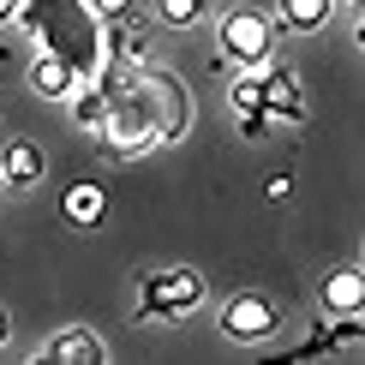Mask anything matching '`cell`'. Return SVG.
Wrapping results in <instances>:
<instances>
[{
  "mask_svg": "<svg viewBox=\"0 0 365 365\" xmlns=\"http://www.w3.org/2000/svg\"><path fill=\"white\" fill-rule=\"evenodd\" d=\"M138 84H144V96H150V114H156L162 144H174L180 132L192 126V96H186V84H180L174 72H162V66H138Z\"/></svg>",
  "mask_w": 365,
  "mask_h": 365,
  "instance_id": "obj_4",
  "label": "cell"
},
{
  "mask_svg": "<svg viewBox=\"0 0 365 365\" xmlns=\"http://www.w3.org/2000/svg\"><path fill=\"white\" fill-rule=\"evenodd\" d=\"M264 197H276V204H287V197H294V180H287V174H276V180L264 186Z\"/></svg>",
  "mask_w": 365,
  "mask_h": 365,
  "instance_id": "obj_18",
  "label": "cell"
},
{
  "mask_svg": "<svg viewBox=\"0 0 365 365\" xmlns=\"http://www.w3.org/2000/svg\"><path fill=\"white\" fill-rule=\"evenodd\" d=\"M365 306V276L359 269H329L324 276V312L329 317H359Z\"/></svg>",
  "mask_w": 365,
  "mask_h": 365,
  "instance_id": "obj_13",
  "label": "cell"
},
{
  "mask_svg": "<svg viewBox=\"0 0 365 365\" xmlns=\"http://www.w3.org/2000/svg\"><path fill=\"white\" fill-rule=\"evenodd\" d=\"M227 108H234L240 132H246L252 144H264V138H269V126H276V120L264 114V84H257V72H240V78L227 84Z\"/></svg>",
  "mask_w": 365,
  "mask_h": 365,
  "instance_id": "obj_7",
  "label": "cell"
},
{
  "mask_svg": "<svg viewBox=\"0 0 365 365\" xmlns=\"http://www.w3.org/2000/svg\"><path fill=\"white\" fill-rule=\"evenodd\" d=\"M66 102H72V120H78L84 132H102V120H108V90H102L96 78H84Z\"/></svg>",
  "mask_w": 365,
  "mask_h": 365,
  "instance_id": "obj_15",
  "label": "cell"
},
{
  "mask_svg": "<svg viewBox=\"0 0 365 365\" xmlns=\"http://www.w3.org/2000/svg\"><path fill=\"white\" fill-rule=\"evenodd\" d=\"M90 12L108 24V19H120V12H132V0H90Z\"/></svg>",
  "mask_w": 365,
  "mask_h": 365,
  "instance_id": "obj_17",
  "label": "cell"
},
{
  "mask_svg": "<svg viewBox=\"0 0 365 365\" xmlns=\"http://www.w3.org/2000/svg\"><path fill=\"white\" fill-rule=\"evenodd\" d=\"M216 36H222V54L234 60L240 72H257V66L269 60V48H276V30H269V19H264V12H246V6L227 12Z\"/></svg>",
  "mask_w": 365,
  "mask_h": 365,
  "instance_id": "obj_3",
  "label": "cell"
},
{
  "mask_svg": "<svg viewBox=\"0 0 365 365\" xmlns=\"http://www.w3.org/2000/svg\"><path fill=\"white\" fill-rule=\"evenodd\" d=\"M78 66H72L66 54H54V48H36V60H30V90L36 96H48V102H66L72 90H78Z\"/></svg>",
  "mask_w": 365,
  "mask_h": 365,
  "instance_id": "obj_8",
  "label": "cell"
},
{
  "mask_svg": "<svg viewBox=\"0 0 365 365\" xmlns=\"http://www.w3.org/2000/svg\"><path fill=\"white\" fill-rule=\"evenodd\" d=\"M102 36H108V54H114V60L144 66V54H150V19H138V12H120V19L102 24Z\"/></svg>",
  "mask_w": 365,
  "mask_h": 365,
  "instance_id": "obj_12",
  "label": "cell"
},
{
  "mask_svg": "<svg viewBox=\"0 0 365 365\" xmlns=\"http://www.w3.org/2000/svg\"><path fill=\"white\" fill-rule=\"evenodd\" d=\"M60 210H66L72 227H102V216H108V186L102 180H72L60 192Z\"/></svg>",
  "mask_w": 365,
  "mask_h": 365,
  "instance_id": "obj_11",
  "label": "cell"
},
{
  "mask_svg": "<svg viewBox=\"0 0 365 365\" xmlns=\"http://www.w3.org/2000/svg\"><path fill=\"white\" fill-rule=\"evenodd\" d=\"M6 341H12V324H6V312H0V354H6Z\"/></svg>",
  "mask_w": 365,
  "mask_h": 365,
  "instance_id": "obj_19",
  "label": "cell"
},
{
  "mask_svg": "<svg viewBox=\"0 0 365 365\" xmlns=\"http://www.w3.org/2000/svg\"><path fill=\"white\" fill-rule=\"evenodd\" d=\"M36 359H54V365H102V359H108V341H102L96 329L72 324V329H60V336L42 347Z\"/></svg>",
  "mask_w": 365,
  "mask_h": 365,
  "instance_id": "obj_9",
  "label": "cell"
},
{
  "mask_svg": "<svg viewBox=\"0 0 365 365\" xmlns=\"http://www.w3.org/2000/svg\"><path fill=\"white\" fill-rule=\"evenodd\" d=\"M0 174H6V192H30L48 174V156H42V144L12 138V144H0Z\"/></svg>",
  "mask_w": 365,
  "mask_h": 365,
  "instance_id": "obj_10",
  "label": "cell"
},
{
  "mask_svg": "<svg viewBox=\"0 0 365 365\" xmlns=\"http://www.w3.org/2000/svg\"><path fill=\"white\" fill-rule=\"evenodd\" d=\"M257 84H264V114L276 120V126H299L306 120V84H299V72L287 66H257Z\"/></svg>",
  "mask_w": 365,
  "mask_h": 365,
  "instance_id": "obj_6",
  "label": "cell"
},
{
  "mask_svg": "<svg viewBox=\"0 0 365 365\" xmlns=\"http://www.w3.org/2000/svg\"><path fill=\"white\" fill-rule=\"evenodd\" d=\"M329 12H336V0H276V19L287 24V30H324L329 24Z\"/></svg>",
  "mask_w": 365,
  "mask_h": 365,
  "instance_id": "obj_14",
  "label": "cell"
},
{
  "mask_svg": "<svg viewBox=\"0 0 365 365\" xmlns=\"http://www.w3.org/2000/svg\"><path fill=\"white\" fill-rule=\"evenodd\" d=\"M12 24L24 30L30 48H54L78 66V78H96L108 66V36H102V19L90 12V0H19Z\"/></svg>",
  "mask_w": 365,
  "mask_h": 365,
  "instance_id": "obj_1",
  "label": "cell"
},
{
  "mask_svg": "<svg viewBox=\"0 0 365 365\" xmlns=\"http://www.w3.org/2000/svg\"><path fill=\"white\" fill-rule=\"evenodd\" d=\"M276 324H282V306L269 294H252V287H240V294L222 306V336L227 341H246V347L252 341H269Z\"/></svg>",
  "mask_w": 365,
  "mask_h": 365,
  "instance_id": "obj_5",
  "label": "cell"
},
{
  "mask_svg": "<svg viewBox=\"0 0 365 365\" xmlns=\"http://www.w3.org/2000/svg\"><path fill=\"white\" fill-rule=\"evenodd\" d=\"M0 192H6V174H0Z\"/></svg>",
  "mask_w": 365,
  "mask_h": 365,
  "instance_id": "obj_21",
  "label": "cell"
},
{
  "mask_svg": "<svg viewBox=\"0 0 365 365\" xmlns=\"http://www.w3.org/2000/svg\"><path fill=\"white\" fill-rule=\"evenodd\" d=\"M12 12H19V0H0V24H12Z\"/></svg>",
  "mask_w": 365,
  "mask_h": 365,
  "instance_id": "obj_20",
  "label": "cell"
},
{
  "mask_svg": "<svg viewBox=\"0 0 365 365\" xmlns=\"http://www.w3.org/2000/svg\"><path fill=\"white\" fill-rule=\"evenodd\" d=\"M204 294L210 287L197 269H156L138 294V324H180V317H192L204 306Z\"/></svg>",
  "mask_w": 365,
  "mask_h": 365,
  "instance_id": "obj_2",
  "label": "cell"
},
{
  "mask_svg": "<svg viewBox=\"0 0 365 365\" xmlns=\"http://www.w3.org/2000/svg\"><path fill=\"white\" fill-rule=\"evenodd\" d=\"M204 12H210V0H156V19H162V24H174V30L197 24Z\"/></svg>",
  "mask_w": 365,
  "mask_h": 365,
  "instance_id": "obj_16",
  "label": "cell"
}]
</instances>
